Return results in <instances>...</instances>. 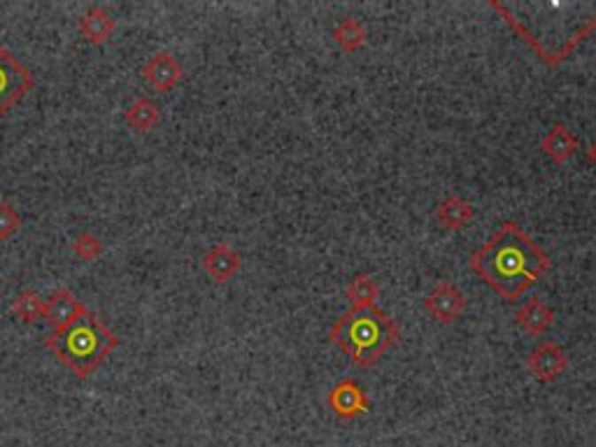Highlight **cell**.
Segmentation results:
<instances>
[{"instance_id":"obj_1","label":"cell","mask_w":596,"mask_h":447,"mask_svg":"<svg viewBox=\"0 0 596 447\" xmlns=\"http://www.w3.org/2000/svg\"><path fill=\"white\" fill-rule=\"evenodd\" d=\"M471 268L499 297L515 301L550 271V257L515 221H506L473 254Z\"/></svg>"},{"instance_id":"obj_2","label":"cell","mask_w":596,"mask_h":447,"mask_svg":"<svg viewBox=\"0 0 596 447\" xmlns=\"http://www.w3.org/2000/svg\"><path fill=\"white\" fill-rule=\"evenodd\" d=\"M44 345L77 378L87 380L112 354V350L120 347V335H114L91 310H87L70 327L51 331Z\"/></svg>"},{"instance_id":"obj_3","label":"cell","mask_w":596,"mask_h":447,"mask_svg":"<svg viewBox=\"0 0 596 447\" xmlns=\"http://www.w3.org/2000/svg\"><path fill=\"white\" fill-rule=\"evenodd\" d=\"M331 341L345 350L357 366H373L396 341L399 327L375 305L352 308L331 328Z\"/></svg>"},{"instance_id":"obj_4","label":"cell","mask_w":596,"mask_h":447,"mask_svg":"<svg viewBox=\"0 0 596 447\" xmlns=\"http://www.w3.org/2000/svg\"><path fill=\"white\" fill-rule=\"evenodd\" d=\"M31 70L0 44V119L33 89Z\"/></svg>"},{"instance_id":"obj_5","label":"cell","mask_w":596,"mask_h":447,"mask_svg":"<svg viewBox=\"0 0 596 447\" xmlns=\"http://www.w3.org/2000/svg\"><path fill=\"white\" fill-rule=\"evenodd\" d=\"M424 308L433 320L450 324V321L459 320L466 310V297L464 291L454 287L453 282H438L424 298Z\"/></svg>"},{"instance_id":"obj_6","label":"cell","mask_w":596,"mask_h":447,"mask_svg":"<svg viewBox=\"0 0 596 447\" xmlns=\"http://www.w3.org/2000/svg\"><path fill=\"white\" fill-rule=\"evenodd\" d=\"M140 75H143V80L150 84L151 89H157V91L166 94V91H170V89H175L177 84H180L184 70L182 64L177 61V57L173 51L161 50L157 51L147 64H143Z\"/></svg>"},{"instance_id":"obj_7","label":"cell","mask_w":596,"mask_h":447,"mask_svg":"<svg viewBox=\"0 0 596 447\" xmlns=\"http://www.w3.org/2000/svg\"><path fill=\"white\" fill-rule=\"evenodd\" d=\"M84 312H87V305L73 291L63 289V287L51 291V297L44 301V320L50 321L51 331H61V328L70 327Z\"/></svg>"},{"instance_id":"obj_8","label":"cell","mask_w":596,"mask_h":447,"mask_svg":"<svg viewBox=\"0 0 596 447\" xmlns=\"http://www.w3.org/2000/svg\"><path fill=\"white\" fill-rule=\"evenodd\" d=\"M529 371L534 373V378H538L540 382H553L557 380L561 373L566 371L569 359H566L564 350L554 343H538V345L529 352L527 359Z\"/></svg>"},{"instance_id":"obj_9","label":"cell","mask_w":596,"mask_h":447,"mask_svg":"<svg viewBox=\"0 0 596 447\" xmlns=\"http://www.w3.org/2000/svg\"><path fill=\"white\" fill-rule=\"evenodd\" d=\"M201 266L214 282H228L231 277L238 275L243 261H240V254L228 243H217V245L210 247L203 254Z\"/></svg>"},{"instance_id":"obj_10","label":"cell","mask_w":596,"mask_h":447,"mask_svg":"<svg viewBox=\"0 0 596 447\" xmlns=\"http://www.w3.org/2000/svg\"><path fill=\"white\" fill-rule=\"evenodd\" d=\"M329 405L338 417L343 420H352V417L361 415L368 408V398H366V391L359 387L354 380H343L333 387V391L329 394Z\"/></svg>"},{"instance_id":"obj_11","label":"cell","mask_w":596,"mask_h":447,"mask_svg":"<svg viewBox=\"0 0 596 447\" xmlns=\"http://www.w3.org/2000/svg\"><path fill=\"white\" fill-rule=\"evenodd\" d=\"M114 28H117V21L101 5L89 7L87 12L77 19V31H80V35L94 44H103L107 38H112Z\"/></svg>"},{"instance_id":"obj_12","label":"cell","mask_w":596,"mask_h":447,"mask_svg":"<svg viewBox=\"0 0 596 447\" xmlns=\"http://www.w3.org/2000/svg\"><path fill=\"white\" fill-rule=\"evenodd\" d=\"M554 320V312L547 308L546 303L540 301L538 297H531L520 310H517V315H515V321H517V327L529 335H540L546 334L550 324Z\"/></svg>"},{"instance_id":"obj_13","label":"cell","mask_w":596,"mask_h":447,"mask_svg":"<svg viewBox=\"0 0 596 447\" xmlns=\"http://www.w3.org/2000/svg\"><path fill=\"white\" fill-rule=\"evenodd\" d=\"M159 119H161V112H159V105L147 96H138L131 105L126 107L124 121L135 133H150L159 127Z\"/></svg>"},{"instance_id":"obj_14","label":"cell","mask_w":596,"mask_h":447,"mask_svg":"<svg viewBox=\"0 0 596 447\" xmlns=\"http://www.w3.org/2000/svg\"><path fill=\"white\" fill-rule=\"evenodd\" d=\"M540 147H543V151H546L553 161L564 164V161H569V158L577 151V138L564 127V124H554V127L546 133V138H543V145Z\"/></svg>"},{"instance_id":"obj_15","label":"cell","mask_w":596,"mask_h":447,"mask_svg":"<svg viewBox=\"0 0 596 447\" xmlns=\"http://www.w3.org/2000/svg\"><path fill=\"white\" fill-rule=\"evenodd\" d=\"M473 217V208L464 198H459V196H447L443 201L438 203V208H436V220L440 221V227L445 228H464Z\"/></svg>"},{"instance_id":"obj_16","label":"cell","mask_w":596,"mask_h":447,"mask_svg":"<svg viewBox=\"0 0 596 447\" xmlns=\"http://www.w3.org/2000/svg\"><path fill=\"white\" fill-rule=\"evenodd\" d=\"M380 297V284L370 275H357L347 284V298L352 301V308H370L375 305Z\"/></svg>"},{"instance_id":"obj_17","label":"cell","mask_w":596,"mask_h":447,"mask_svg":"<svg viewBox=\"0 0 596 447\" xmlns=\"http://www.w3.org/2000/svg\"><path fill=\"white\" fill-rule=\"evenodd\" d=\"M12 315L17 320L31 324V321L44 317V301L35 289H24L19 297L12 301Z\"/></svg>"},{"instance_id":"obj_18","label":"cell","mask_w":596,"mask_h":447,"mask_svg":"<svg viewBox=\"0 0 596 447\" xmlns=\"http://www.w3.org/2000/svg\"><path fill=\"white\" fill-rule=\"evenodd\" d=\"M333 40L345 51H357L366 42V28L357 19H343L333 28Z\"/></svg>"},{"instance_id":"obj_19","label":"cell","mask_w":596,"mask_h":447,"mask_svg":"<svg viewBox=\"0 0 596 447\" xmlns=\"http://www.w3.org/2000/svg\"><path fill=\"white\" fill-rule=\"evenodd\" d=\"M73 252L82 261H96V258L103 257L105 245H103V240L98 235L91 234V231H84V234H80L73 240Z\"/></svg>"},{"instance_id":"obj_20","label":"cell","mask_w":596,"mask_h":447,"mask_svg":"<svg viewBox=\"0 0 596 447\" xmlns=\"http://www.w3.org/2000/svg\"><path fill=\"white\" fill-rule=\"evenodd\" d=\"M21 228V217L10 201L0 198V240H10Z\"/></svg>"},{"instance_id":"obj_21","label":"cell","mask_w":596,"mask_h":447,"mask_svg":"<svg viewBox=\"0 0 596 447\" xmlns=\"http://www.w3.org/2000/svg\"><path fill=\"white\" fill-rule=\"evenodd\" d=\"M590 161L596 166V140L590 145Z\"/></svg>"}]
</instances>
